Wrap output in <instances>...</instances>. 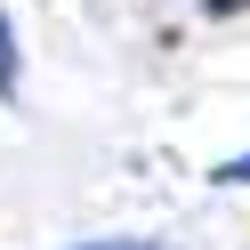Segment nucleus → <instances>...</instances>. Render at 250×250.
Masks as SVG:
<instances>
[{"label": "nucleus", "instance_id": "nucleus-1", "mask_svg": "<svg viewBox=\"0 0 250 250\" xmlns=\"http://www.w3.org/2000/svg\"><path fill=\"white\" fill-rule=\"evenodd\" d=\"M0 97H17V41H8V17H0Z\"/></svg>", "mask_w": 250, "mask_h": 250}, {"label": "nucleus", "instance_id": "nucleus-2", "mask_svg": "<svg viewBox=\"0 0 250 250\" xmlns=\"http://www.w3.org/2000/svg\"><path fill=\"white\" fill-rule=\"evenodd\" d=\"M218 178H226V186H250V153H242V162H226Z\"/></svg>", "mask_w": 250, "mask_h": 250}, {"label": "nucleus", "instance_id": "nucleus-3", "mask_svg": "<svg viewBox=\"0 0 250 250\" xmlns=\"http://www.w3.org/2000/svg\"><path fill=\"white\" fill-rule=\"evenodd\" d=\"M97 250H113V242H97Z\"/></svg>", "mask_w": 250, "mask_h": 250}]
</instances>
